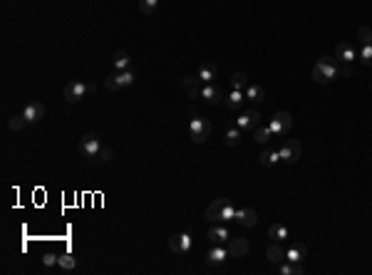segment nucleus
<instances>
[{"label":"nucleus","instance_id":"1","mask_svg":"<svg viewBox=\"0 0 372 275\" xmlns=\"http://www.w3.org/2000/svg\"><path fill=\"white\" fill-rule=\"evenodd\" d=\"M338 57L333 60V57H320L318 60V65L313 67V82L315 84H328V82H333L335 77H338Z\"/></svg>","mask_w":372,"mask_h":275},{"label":"nucleus","instance_id":"2","mask_svg":"<svg viewBox=\"0 0 372 275\" xmlns=\"http://www.w3.org/2000/svg\"><path fill=\"white\" fill-rule=\"evenodd\" d=\"M134 82H137L134 69H124V72H114V74H109V77L104 79V87H107V89H112V92H117V89L132 87Z\"/></svg>","mask_w":372,"mask_h":275},{"label":"nucleus","instance_id":"3","mask_svg":"<svg viewBox=\"0 0 372 275\" xmlns=\"http://www.w3.org/2000/svg\"><path fill=\"white\" fill-rule=\"evenodd\" d=\"M92 92H94V84H87V82H79V79H72V82L65 84V99L67 102H82Z\"/></svg>","mask_w":372,"mask_h":275},{"label":"nucleus","instance_id":"4","mask_svg":"<svg viewBox=\"0 0 372 275\" xmlns=\"http://www.w3.org/2000/svg\"><path fill=\"white\" fill-rule=\"evenodd\" d=\"M189 132H191V141H194V144H204L206 139L211 137V124H209V119H204V117H191Z\"/></svg>","mask_w":372,"mask_h":275},{"label":"nucleus","instance_id":"5","mask_svg":"<svg viewBox=\"0 0 372 275\" xmlns=\"http://www.w3.org/2000/svg\"><path fill=\"white\" fill-rule=\"evenodd\" d=\"M291 127H293V117L288 112H276L273 119H271V124H268V129H271L273 137H288Z\"/></svg>","mask_w":372,"mask_h":275},{"label":"nucleus","instance_id":"6","mask_svg":"<svg viewBox=\"0 0 372 275\" xmlns=\"http://www.w3.org/2000/svg\"><path fill=\"white\" fill-rule=\"evenodd\" d=\"M99 149H102V141L97 132H87L84 137L79 139V151L87 156V159H97L99 156Z\"/></svg>","mask_w":372,"mask_h":275},{"label":"nucleus","instance_id":"7","mask_svg":"<svg viewBox=\"0 0 372 275\" xmlns=\"http://www.w3.org/2000/svg\"><path fill=\"white\" fill-rule=\"evenodd\" d=\"M278 154H281V161H286V164H296L298 159H300V154H303V146H300L298 139H283Z\"/></svg>","mask_w":372,"mask_h":275},{"label":"nucleus","instance_id":"8","mask_svg":"<svg viewBox=\"0 0 372 275\" xmlns=\"http://www.w3.org/2000/svg\"><path fill=\"white\" fill-rule=\"evenodd\" d=\"M258 122H261L258 109H248V112H243V114L236 119V127H238L241 132H253V129L258 127Z\"/></svg>","mask_w":372,"mask_h":275},{"label":"nucleus","instance_id":"9","mask_svg":"<svg viewBox=\"0 0 372 275\" xmlns=\"http://www.w3.org/2000/svg\"><path fill=\"white\" fill-rule=\"evenodd\" d=\"M191 246H194V238H191L189 233H174V236L169 238V248H171L174 253H189Z\"/></svg>","mask_w":372,"mask_h":275},{"label":"nucleus","instance_id":"10","mask_svg":"<svg viewBox=\"0 0 372 275\" xmlns=\"http://www.w3.org/2000/svg\"><path fill=\"white\" fill-rule=\"evenodd\" d=\"M226 248H228V256L231 258H243L246 253H248V241L246 238H241V236H231L228 238V243H226Z\"/></svg>","mask_w":372,"mask_h":275},{"label":"nucleus","instance_id":"11","mask_svg":"<svg viewBox=\"0 0 372 275\" xmlns=\"http://www.w3.org/2000/svg\"><path fill=\"white\" fill-rule=\"evenodd\" d=\"M22 117L27 119V124H37V122L45 117V104H42V102H30V104L22 109Z\"/></svg>","mask_w":372,"mask_h":275},{"label":"nucleus","instance_id":"12","mask_svg":"<svg viewBox=\"0 0 372 275\" xmlns=\"http://www.w3.org/2000/svg\"><path fill=\"white\" fill-rule=\"evenodd\" d=\"M335 57H338L340 62H348V65H353V60L358 57V50L353 47V42H340V45L335 47Z\"/></svg>","mask_w":372,"mask_h":275},{"label":"nucleus","instance_id":"13","mask_svg":"<svg viewBox=\"0 0 372 275\" xmlns=\"http://www.w3.org/2000/svg\"><path fill=\"white\" fill-rule=\"evenodd\" d=\"M201 97H204L209 104H221L223 99H226V97H223V92L216 87V84H204V89H201Z\"/></svg>","mask_w":372,"mask_h":275},{"label":"nucleus","instance_id":"14","mask_svg":"<svg viewBox=\"0 0 372 275\" xmlns=\"http://www.w3.org/2000/svg\"><path fill=\"white\" fill-rule=\"evenodd\" d=\"M206 258H209V263H211V266H223V261L228 258V248H226L223 243H214V248L209 251V256H206Z\"/></svg>","mask_w":372,"mask_h":275},{"label":"nucleus","instance_id":"15","mask_svg":"<svg viewBox=\"0 0 372 275\" xmlns=\"http://www.w3.org/2000/svg\"><path fill=\"white\" fill-rule=\"evenodd\" d=\"M236 221H238L243 228H251L258 218H256V211H253V208L246 206V208H236Z\"/></svg>","mask_w":372,"mask_h":275},{"label":"nucleus","instance_id":"16","mask_svg":"<svg viewBox=\"0 0 372 275\" xmlns=\"http://www.w3.org/2000/svg\"><path fill=\"white\" fill-rule=\"evenodd\" d=\"M305 256H308V248H305L303 243H293V246L286 251V261H291V263H303Z\"/></svg>","mask_w":372,"mask_h":275},{"label":"nucleus","instance_id":"17","mask_svg":"<svg viewBox=\"0 0 372 275\" xmlns=\"http://www.w3.org/2000/svg\"><path fill=\"white\" fill-rule=\"evenodd\" d=\"M226 201H228V199H216L214 204H209V206H206V213H204V218H206V221H211V223H214V221H219V218H221V208L226 206Z\"/></svg>","mask_w":372,"mask_h":275},{"label":"nucleus","instance_id":"18","mask_svg":"<svg viewBox=\"0 0 372 275\" xmlns=\"http://www.w3.org/2000/svg\"><path fill=\"white\" fill-rule=\"evenodd\" d=\"M112 65H114V72L132 69V57H129L124 50H119V52H114V57H112Z\"/></svg>","mask_w":372,"mask_h":275},{"label":"nucleus","instance_id":"19","mask_svg":"<svg viewBox=\"0 0 372 275\" xmlns=\"http://www.w3.org/2000/svg\"><path fill=\"white\" fill-rule=\"evenodd\" d=\"M209 238H211L214 243H228L231 231H228L226 226H211V228H209Z\"/></svg>","mask_w":372,"mask_h":275},{"label":"nucleus","instance_id":"20","mask_svg":"<svg viewBox=\"0 0 372 275\" xmlns=\"http://www.w3.org/2000/svg\"><path fill=\"white\" fill-rule=\"evenodd\" d=\"M204 84H214V79H216V67L211 65V62H204L201 67H199V74H196Z\"/></svg>","mask_w":372,"mask_h":275},{"label":"nucleus","instance_id":"21","mask_svg":"<svg viewBox=\"0 0 372 275\" xmlns=\"http://www.w3.org/2000/svg\"><path fill=\"white\" fill-rule=\"evenodd\" d=\"M243 94H246V99H251V102H263V99H266V89H263L261 84H248V87L243 89Z\"/></svg>","mask_w":372,"mask_h":275},{"label":"nucleus","instance_id":"22","mask_svg":"<svg viewBox=\"0 0 372 275\" xmlns=\"http://www.w3.org/2000/svg\"><path fill=\"white\" fill-rule=\"evenodd\" d=\"M243 99H246V94H243L241 89H233V92L226 97V107H228L231 112H238L241 104H243Z\"/></svg>","mask_w":372,"mask_h":275},{"label":"nucleus","instance_id":"23","mask_svg":"<svg viewBox=\"0 0 372 275\" xmlns=\"http://www.w3.org/2000/svg\"><path fill=\"white\" fill-rule=\"evenodd\" d=\"M268 236L271 238H278V241H286V238H291V228L283 226V223H271L268 226Z\"/></svg>","mask_w":372,"mask_h":275},{"label":"nucleus","instance_id":"24","mask_svg":"<svg viewBox=\"0 0 372 275\" xmlns=\"http://www.w3.org/2000/svg\"><path fill=\"white\" fill-rule=\"evenodd\" d=\"M223 141H226V146H238V141H241V129H238L236 124H226Z\"/></svg>","mask_w":372,"mask_h":275},{"label":"nucleus","instance_id":"25","mask_svg":"<svg viewBox=\"0 0 372 275\" xmlns=\"http://www.w3.org/2000/svg\"><path fill=\"white\" fill-rule=\"evenodd\" d=\"M278 161H281L278 149H263L261 151V166H276Z\"/></svg>","mask_w":372,"mask_h":275},{"label":"nucleus","instance_id":"26","mask_svg":"<svg viewBox=\"0 0 372 275\" xmlns=\"http://www.w3.org/2000/svg\"><path fill=\"white\" fill-rule=\"evenodd\" d=\"M199 77H184V87H186V94L191 97V99H196V97H201V89H199Z\"/></svg>","mask_w":372,"mask_h":275},{"label":"nucleus","instance_id":"27","mask_svg":"<svg viewBox=\"0 0 372 275\" xmlns=\"http://www.w3.org/2000/svg\"><path fill=\"white\" fill-rule=\"evenodd\" d=\"M266 258H268L271 263H283V261H286V251H283L281 246H268Z\"/></svg>","mask_w":372,"mask_h":275},{"label":"nucleus","instance_id":"28","mask_svg":"<svg viewBox=\"0 0 372 275\" xmlns=\"http://www.w3.org/2000/svg\"><path fill=\"white\" fill-rule=\"evenodd\" d=\"M278 273L281 275H303L305 273V268H303V263H283L281 268H278Z\"/></svg>","mask_w":372,"mask_h":275},{"label":"nucleus","instance_id":"29","mask_svg":"<svg viewBox=\"0 0 372 275\" xmlns=\"http://www.w3.org/2000/svg\"><path fill=\"white\" fill-rule=\"evenodd\" d=\"M57 266H60L62 271H74V268H77V258H74L72 253H60Z\"/></svg>","mask_w":372,"mask_h":275},{"label":"nucleus","instance_id":"30","mask_svg":"<svg viewBox=\"0 0 372 275\" xmlns=\"http://www.w3.org/2000/svg\"><path fill=\"white\" fill-rule=\"evenodd\" d=\"M231 84H233V89H241V92H243L251 82H248L246 72H233V74H231Z\"/></svg>","mask_w":372,"mask_h":275},{"label":"nucleus","instance_id":"31","mask_svg":"<svg viewBox=\"0 0 372 275\" xmlns=\"http://www.w3.org/2000/svg\"><path fill=\"white\" fill-rule=\"evenodd\" d=\"M253 139H256L258 144H268V141L273 139V134H271V129H268V127H261V124H258V127L253 129Z\"/></svg>","mask_w":372,"mask_h":275},{"label":"nucleus","instance_id":"32","mask_svg":"<svg viewBox=\"0 0 372 275\" xmlns=\"http://www.w3.org/2000/svg\"><path fill=\"white\" fill-rule=\"evenodd\" d=\"M358 40H360L363 45H372V27L360 25V27H358Z\"/></svg>","mask_w":372,"mask_h":275},{"label":"nucleus","instance_id":"33","mask_svg":"<svg viewBox=\"0 0 372 275\" xmlns=\"http://www.w3.org/2000/svg\"><path fill=\"white\" fill-rule=\"evenodd\" d=\"M159 7V0H139V12L142 15H151Z\"/></svg>","mask_w":372,"mask_h":275},{"label":"nucleus","instance_id":"34","mask_svg":"<svg viewBox=\"0 0 372 275\" xmlns=\"http://www.w3.org/2000/svg\"><path fill=\"white\" fill-rule=\"evenodd\" d=\"M25 124H27V119H25V117L20 114V117H12V119L7 122V129H10V132H20V129H22Z\"/></svg>","mask_w":372,"mask_h":275},{"label":"nucleus","instance_id":"35","mask_svg":"<svg viewBox=\"0 0 372 275\" xmlns=\"http://www.w3.org/2000/svg\"><path fill=\"white\" fill-rule=\"evenodd\" d=\"M233 218H236V208L231 206V201H226V206L221 208V218H219V221L226 223V221H233Z\"/></svg>","mask_w":372,"mask_h":275},{"label":"nucleus","instance_id":"36","mask_svg":"<svg viewBox=\"0 0 372 275\" xmlns=\"http://www.w3.org/2000/svg\"><path fill=\"white\" fill-rule=\"evenodd\" d=\"M360 60H363V65L372 67V45H363L360 47Z\"/></svg>","mask_w":372,"mask_h":275},{"label":"nucleus","instance_id":"37","mask_svg":"<svg viewBox=\"0 0 372 275\" xmlns=\"http://www.w3.org/2000/svg\"><path fill=\"white\" fill-rule=\"evenodd\" d=\"M97 159H99V161H104V164H107V161H112V159H114V149H112V146H102Z\"/></svg>","mask_w":372,"mask_h":275},{"label":"nucleus","instance_id":"38","mask_svg":"<svg viewBox=\"0 0 372 275\" xmlns=\"http://www.w3.org/2000/svg\"><path fill=\"white\" fill-rule=\"evenodd\" d=\"M57 258H60V253H47V256L42 258V263H45L47 268H52V266H57Z\"/></svg>","mask_w":372,"mask_h":275},{"label":"nucleus","instance_id":"39","mask_svg":"<svg viewBox=\"0 0 372 275\" xmlns=\"http://www.w3.org/2000/svg\"><path fill=\"white\" fill-rule=\"evenodd\" d=\"M338 74H343V77H353V67H350L348 62H343V67L338 69Z\"/></svg>","mask_w":372,"mask_h":275},{"label":"nucleus","instance_id":"40","mask_svg":"<svg viewBox=\"0 0 372 275\" xmlns=\"http://www.w3.org/2000/svg\"><path fill=\"white\" fill-rule=\"evenodd\" d=\"M370 87H372V84H370Z\"/></svg>","mask_w":372,"mask_h":275}]
</instances>
